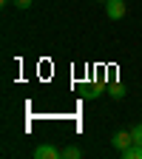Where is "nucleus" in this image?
<instances>
[{"mask_svg": "<svg viewBox=\"0 0 142 159\" xmlns=\"http://www.w3.org/2000/svg\"><path fill=\"white\" fill-rule=\"evenodd\" d=\"M131 136H134V142H136V145H142V122L131 128Z\"/></svg>", "mask_w": 142, "mask_h": 159, "instance_id": "obj_8", "label": "nucleus"}, {"mask_svg": "<svg viewBox=\"0 0 142 159\" xmlns=\"http://www.w3.org/2000/svg\"><path fill=\"white\" fill-rule=\"evenodd\" d=\"M34 159H63V151H57L54 145H37Z\"/></svg>", "mask_w": 142, "mask_h": 159, "instance_id": "obj_2", "label": "nucleus"}, {"mask_svg": "<svg viewBox=\"0 0 142 159\" xmlns=\"http://www.w3.org/2000/svg\"><path fill=\"white\" fill-rule=\"evenodd\" d=\"M105 14L111 20H122L125 17V0H105Z\"/></svg>", "mask_w": 142, "mask_h": 159, "instance_id": "obj_1", "label": "nucleus"}, {"mask_svg": "<svg viewBox=\"0 0 142 159\" xmlns=\"http://www.w3.org/2000/svg\"><path fill=\"white\" fill-rule=\"evenodd\" d=\"M99 94H103V85H97V83H88V85L83 88V97H85V99H97Z\"/></svg>", "mask_w": 142, "mask_h": 159, "instance_id": "obj_5", "label": "nucleus"}, {"mask_svg": "<svg viewBox=\"0 0 142 159\" xmlns=\"http://www.w3.org/2000/svg\"><path fill=\"white\" fill-rule=\"evenodd\" d=\"M0 3H9V0H0Z\"/></svg>", "mask_w": 142, "mask_h": 159, "instance_id": "obj_10", "label": "nucleus"}, {"mask_svg": "<svg viewBox=\"0 0 142 159\" xmlns=\"http://www.w3.org/2000/svg\"><path fill=\"white\" fill-rule=\"evenodd\" d=\"M83 156V151H80L77 145H68V148H63V159H80Z\"/></svg>", "mask_w": 142, "mask_h": 159, "instance_id": "obj_7", "label": "nucleus"}, {"mask_svg": "<svg viewBox=\"0 0 142 159\" xmlns=\"http://www.w3.org/2000/svg\"><path fill=\"white\" fill-rule=\"evenodd\" d=\"M11 3H14L17 9H29V6H31V0H11Z\"/></svg>", "mask_w": 142, "mask_h": 159, "instance_id": "obj_9", "label": "nucleus"}, {"mask_svg": "<svg viewBox=\"0 0 142 159\" xmlns=\"http://www.w3.org/2000/svg\"><path fill=\"white\" fill-rule=\"evenodd\" d=\"M111 145H114L117 151H125L128 145H134V136H131V131H117V134L111 136Z\"/></svg>", "mask_w": 142, "mask_h": 159, "instance_id": "obj_3", "label": "nucleus"}, {"mask_svg": "<svg viewBox=\"0 0 142 159\" xmlns=\"http://www.w3.org/2000/svg\"><path fill=\"white\" fill-rule=\"evenodd\" d=\"M108 97H111V99H122V97H125V85H122V83H111V85H108Z\"/></svg>", "mask_w": 142, "mask_h": 159, "instance_id": "obj_6", "label": "nucleus"}, {"mask_svg": "<svg viewBox=\"0 0 142 159\" xmlns=\"http://www.w3.org/2000/svg\"><path fill=\"white\" fill-rule=\"evenodd\" d=\"M119 153H122V159H142V145H128L125 151H119Z\"/></svg>", "mask_w": 142, "mask_h": 159, "instance_id": "obj_4", "label": "nucleus"}, {"mask_svg": "<svg viewBox=\"0 0 142 159\" xmlns=\"http://www.w3.org/2000/svg\"><path fill=\"white\" fill-rule=\"evenodd\" d=\"M99 3H105V0H99Z\"/></svg>", "mask_w": 142, "mask_h": 159, "instance_id": "obj_11", "label": "nucleus"}]
</instances>
